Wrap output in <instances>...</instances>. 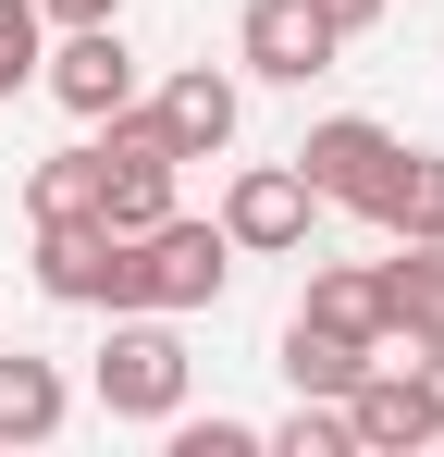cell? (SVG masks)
Returning a JSON list of instances; mask_svg holds the SVG:
<instances>
[{"instance_id": "1", "label": "cell", "mask_w": 444, "mask_h": 457, "mask_svg": "<svg viewBox=\"0 0 444 457\" xmlns=\"http://www.w3.org/2000/svg\"><path fill=\"white\" fill-rule=\"evenodd\" d=\"M185 383H198V359H185L173 309H111V346H99V408H111V420H173V408H185Z\"/></svg>"}, {"instance_id": "2", "label": "cell", "mask_w": 444, "mask_h": 457, "mask_svg": "<svg viewBox=\"0 0 444 457\" xmlns=\"http://www.w3.org/2000/svg\"><path fill=\"white\" fill-rule=\"evenodd\" d=\"M296 173H308V198H321V211L382 223V198H395V173H407V137H395V124H370V112H333V124H308V137H296Z\"/></svg>"}, {"instance_id": "3", "label": "cell", "mask_w": 444, "mask_h": 457, "mask_svg": "<svg viewBox=\"0 0 444 457\" xmlns=\"http://www.w3.org/2000/svg\"><path fill=\"white\" fill-rule=\"evenodd\" d=\"M222 285H234V235L222 223H185V211H160V223L136 235V309H210Z\"/></svg>"}, {"instance_id": "4", "label": "cell", "mask_w": 444, "mask_h": 457, "mask_svg": "<svg viewBox=\"0 0 444 457\" xmlns=\"http://www.w3.org/2000/svg\"><path fill=\"white\" fill-rule=\"evenodd\" d=\"M37 297H62V309H136V235H111L99 211H86V223H37Z\"/></svg>"}, {"instance_id": "5", "label": "cell", "mask_w": 444, "mask_h": 457, "mask_svg": "<svg viewBox=\"0 0 444 457\" xmlns=\"http://www.w3.org/2000/svg\"><path fill=\"white\" fill-rule=\"evenodd\" d=\"M308 223H321V198H308V173H296V161H247V173L222 186V235H234L247 260L308 247Z\"/></svg>"}, {"instance_id": "6", "label": "cell", "mask_w": 444, "mask_h": 457, "mask_svg": "<svg viewBox=\"0 0 444 457\" xmlns=\"http://www.w3.org/2000/svg\"><path fill=\"white\" fill-rule=\"evenodd\" d=\"M37 87L62 99L74 124H111V112L136 99V50H124V25H62V50H37Z\"/></svg>"}, {"instance_id": "7", "label": "cell", "mask_w": 444, "mask_h": 457, "mask_svg": "<svg viewBox=\"0 0 444 457\" xmlns=\"http://www.w3.org/2000/svg\"><path fill=\"white\" fill-rule=\"evenodd\" d=\"M333 25H321V0H247V75H272V87H308V75H333Z\"/></svg>"}, {"instance_id": "8", "label": "cell", "mask_w": 444, "mask_h": 457, "mask_svg": "<svg viewBox=\"0 0 444 457\" xmlns=\"http://www.w3.org/2000/svg\"><path fill=\"white\" fill-rule=\"evenodd\" d=\"M148 124H160V149H173V161H222V149H234V75L185 62V75L148 99Z\"/></svg>"}, {"instance_id": "9", "label": "cell", "mask_w": 444, "mask_h": 457, "mask_svg": "<svg viewBox=\"0 0 444 457\" xmlns=\"http://www.w3.org/2000/svg\"><path fill=\"white\" fill-rule=\"evenodd\" d=\"M346 433H358V457H420L444 420L420 408V383H407V371H382V359H370V371L346 383Z\"/></svg>"}, {"instance_id": "10", "label": "cell", "mask_w": 444, "mask_h": 457, "mask_svg": "<svg viewBox=\"0 0 444 457\" xmlns=\"http://www.w3.org/2000/svg\"><path fill=\"white\" fill-rule=\"evenodd\" d=\"M370 272H382V321L407 346H432L444 334V235H395V260H370Z\"/></svg>"}, {"instance_id": "11", "label": "cell", "mask_w": 444, "mask_h": 457, "mask_svg": "<svg viewBox=\"0 0 444 457\" xmlns=\"http://www.w3.org/2000/svg\"><path fill=\"white\" fill-rule=\"evenodd\" d=\"M62 420H74V383L50 371V359L12 346V359H0V445H50Z\"/></svg>"}, {"instance_id": "12", "label": "cell", "mask_w": 444, "mask_h": 457, "mask_svg": "<svg viewBox=\"0 0 444 457\" xmlns=\"http://www.w3.org/2000/svg\"><path fill=\"white\" fill-rule=\"evenodd\" d=\"M296 321H333V334H358V346H382L395 321H382V272L370 260H333V272H308V309Z\"/></svg>"}, {"instance_id": "13", "label": "cell", "mask_w": 444, "mask_h": 457, "mask_svg": "<svg viewBox=\"0 0 444 457\" xmlns=\"http://www.w3.org/2000/svg\"><path fill=\"white\" fill-rule=\"evenodd\" d=\"M370 359H382V346L333 334V321H284V383H296V395H346V383H358Z\"/></svg>"}, {"instance_id": "14", "label": "cell", "mask_w": 444, "mask_h": 457, "mask_svg": "<svg viewBox=\"0 0 444 457\" xmlns=\"http://www.w3.org/2000/svg\"><path fill=\"white\" fill-rule=\"evenodd\" d=\"M99 211V149H50L25 173V223H86Z\"/></svg>"}, {"instance_id": "15", "label": "cell", "mask_w": 444, "mask_h": 457, "mask_svg": "<svg viewBox=\"0 0 444 457\" xmlns=\"http://www.w3.org/2000/svg\"><path fill=\"white\" fill-rule=\"evenodd\" d=\"M382 235H444V149H407L395 198H382Z\"/></svg>"}, {"instance_id": "16", "label": "cell", "mask_w": 444, "mask_h": 457, "mask_svg": "<svg viewBox=\"0 0 444 457\" xmlns=\"http://www.w3.org/2000/svg\"><path fill=\"white\" fill-rule=\"evenodd\" d=\"M37 50H50V12L37 0H0V99L37 87Z\"/></svg>"}, {"instance_id": "17", "label": "cell", "mask_w": 444, "mask_h": 457, "mask_svg": "<svg viewBox=\"0 0 444 457\" xmlns=\"http://www.w3.org/2000/svg\"><path fill=\"white\" fill-rule=\"evenodd\" d=\"M160 433H173V457H259V420H185V408H173V420H160Z\"/></svg>"}, {"instance_id": "18", "label": "cell", "mask_w": 444, "mask_h": 457, "mask_svg": "<svg viewBox=\"0 0 444 457\" xmlns=\"http://www.w3.org/2000/svg\"><path fill=\"white\" fill-rule=\"evenodd\" d=\"M407 383H420V408L444 420V334H432V346H407Z\"/></svg>"}, {"instance_id": "19", "label": "cell", "mask_w": 444, "mask_h": 457, "mask_svg": "<svg viewBox=\"0 0 444 457\" xmlns=\"http://www.w3.org/2000/svg\"><path fill=\"white\" fill-rule=\"evenodd\" d=\"M50 25H124V0H37Z\"/></svg>"}, {"instance_id": "20", "label": "cell", "mask_w": 444, "mask_h": 457, "mask_svg": "<svg viewBox=\"0 0 444 457\" xmlns=\"http://www.w3.org/2000/svg\"><path fill=\"white\" fill-rule=\"evenodd\" d=\"M321 25H333V37H358V25H382V0H321Z\"/></svg>"}]
</instances>
